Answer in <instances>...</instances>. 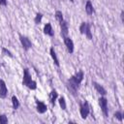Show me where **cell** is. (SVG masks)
Segmentation results:
<instances>
[{"mask_svg":"<svg viewBox=\"0 0 124 124\" xmlns=\"http://www.w3.org/2000/svg\"><path fill=\"white\" fill-rule=\"evenodd\" d=\"M59 105L62 108V109H66V103H65V99L63 97H61L59 99Z\"/></svg>","mask_w":124,"mask_h":124,"instance_id":"ac0fdd59","label":"cell"},{"mask_svg":"<svg viewBox=\"0 0 124 124\" xmlns=\"http://www.w3.org/2000/svg\"><path fill=\"white\" fill-rule=\"evenodd\" d=\"M31 80H32V78H31V75L29 74L28 69L25 68L24 71H23V80H22V83H23L24 85H28V84L31 82Z\"/></svg>","mask_w":124,"mask_h":124,"instance_id":"3957f363","label":"cell"},{"mask_svg":"<svg viewBox=\"0 0 124 124\" xmlns=\"http://www.w3.org/2000/svg\"><path fill=\"white\" fill-rule=\"evenodd\" d=\"M64 43H65V45L67 46L68 51L70 53H72L74 51V43H73V41L68 37H64Z\"/></svg>","mask_w":124,"mask_h":124,"instance_id":"8992f818","label":"cell"},{"mask_svg":"<svg viewBox=\"0 0 124 124\" xmlns=\"http://www.w3.org/2000/svg\"><path fill=\"white\" fill-rule=\"evenodd\" d=\"M70 1H71V2H74V0H70Z\"/></svg>","mask_w":124,"mask_h":124,"instance_id":"484cf974","label":"cell"},{"mask_svg":"<svg viewBox=\"0 0 124 124\" xmlns=\"http://www.w3.org/2000/svg\"><path fill=\"white\" fill-rule=\"evenodd\" d=\"M60 24H61V34H62L64 37H66L67 34H68V30H69V29H68V23L63 20Z\"/></svg>","mask_w":124,"mask_h":124,"instance_id":"52a82bcc","label":"cell"},{"mask_svg":"<svg viewBox=\"0 0 124 124\" xmlns=\"http://www.w3.org/2000/svg\"><path fill=\"white\" fill-rule=\"evenodd\" d=\"M85 35L87 36L88 39H91L92 38V35H91V31H90V24L89 23H86V29H85Z\"/></svg>","mask_w":124,"mask_h":124,"instance_id":"2e32d148","label":"cell"},{"mask_svg":"<svg viewBox=\"0 0 124 124\" xmlns=\"http://www.w3.org/2000/svg\"><path fill=\"white\" fill-rule=\"evenodd\" d=\"M93 85H94V87H95V89L100 93V94H102V95H105L107 92H106V89L102 86V85H100L99 83H97V82H93Z\"/></svg>","mask_w":124,"mask_h":124,"instance_id":"9c48e42d","label":"cell"},{"mask_svg":"<svg viewBox=\"0 0 124 124\" xmlns=\"http://www.w3.org/2000/svg\"><path fill=\"white\" fill-rule=\"evenodd\" d=\"M44 32L45 34L46 35H49V36H53V31H52V28H51V25L50 23H46L44 27Z\"/></svg>","mask_w":124,"mask_h":124,"instance_id":"30bf717a","label":"cell"},{"mask_svg":"<svg viewBox=\"0 0 124 124\" xmlns=\"http://www.w3.org/2000/svg\"><path fill=\"white\" fill-rule=\"evenodd\" d=\"M85 29H86V23H85V22H82L81 25H80V27H79V31H80V33H81V34H84Z\"/></svg>","mask_w":124,"mask_h":124,"instance_id":"44dd1931","label":"cell"},{"mask_svg":"<svg viewBox=\"0 0 124 124\" xmlns=\"http://www.w3.org/2000/svg\"><path fill=\"white\" fill-rule=\"evenodd\" d=\"M55 16H56V19L61 23L64 19H63V15H62V13L60 12V11H57L56 13H55Z\"/></svg>","mask_w":124,"mask_h":124,"instance_id":"e0dca14e","label":"cell"},{"mask_svg":"<svg viewBox=\"0 0 124 124\" xmlns=\"http://www.w3.org/2000/svg\"><path fill=\"white\" fill-rule=\"evenodd\" d=\"M49 52H50V55H51V57H52L54 63H55V65H56V66H59V62H58V59H57V57H56V54H55V51H54L53 47L50 48Z\"/></svg>","mask_w":124,"mask_h":124,"instance_id":"4fadbf2b","label":"cell"},{"mask_svg":"<svg viewBox=\"0 0 124 124\" xmlns=\"http://www.w3.org/2000/svg\"><path fill=\"white\" fill-rule=\"evenodd\" d=\"M19 39H20L21 45H22V46H23V48H24L25 50H27V49H29V48L31 47V42L29 41L28 38H26V37L20 35V36H19Z\"/></svg>","mask_w":124,"mask_h":124,"instance_id":"277c9868","label":"cell"},{"mask_svg":"<svg viewBox=\"0 0 124 124\" xmlns=\"http://www.w3.org/2000/svg\"><path fill=\"white\" fill-rule=\"evenodd\" d=\"M8 122V118L6 115L4 114H1L0 115V124H6Z\"/></svg>","mask_w":124,"mask_h":124,"instance_id":"d6986e66","label":"cell"},{"mask_svg":"<svg viewBox=\"0 0 124 124\" xmlns=\"http://www.w3.org/2000/svg\"><path fill=\"white\" fill-rule=\"evenodd\" d=\"M99 105H100L105 116H108V101H107V99L104 97H101L99 99Z\"/></svg>","mask_w":124,"mask_h":124,"instance_id":"7a4b0ae2","label":"cell"},{"mask_svg":"<svg viewBox=\"0 0 124 124\" xmlns=\"http://www.w3.org/2000/svg\"><path fill=\"white\" fill-rule=\"evenodd\" d=\"M12 102H13V108H14L15 109H16V108L19 107V102H18L17 98H16V96H13V97H12Z\"/></svg>","mask_w":124,"mask_h":124,"instance_id":"9a60e30c","label":"cell"},{"mask_svg":"<svg viewBox=\"0 0 124 124\" xmlns=\"http://www.w3.org/2000/svg\"><path fill=\"white\" fill-rule=\"evenodd\" d=\"M74 78H75V80L79 84V83H80V81H81V80H82V78H83V72H81V71L78 72V73L74 76Z\"/></svg>","mask_w":124,"mask_h":124,"instance_id":"8fae6325","label":"cell"},{"mask_svg":"<svg viewBox=\"0 0 124 124\" xmlns=\"http://www.w3.org/2000/svg\"><path fill=\"white\" fill-rule=\"evenodd\" d=\"M114 116H115L117 119H119V120H122V114H121L119 111L115 112V113H114Z\"/></svg>","mask_w":124,"mask_h":124,"instance_id":"cb8c5ba5","label":"cell"},{"mask_svg":"<svg viewBox=\"0 0 124 124\" xmlns=\"http://www.w3.org/2000/svg\"><path fill=\"white\" fill-rule=\"evenodd\" d=\"M0 5L6 6L7 5V0H0Z\"/></svg>","mask_w":124,"mask_h":124,"instance_id":"d4e9b609","label":"cell"},{"mask_svg":"<svg viewBox=\"0 0 124 124\" xmlns=\"http://www.w3.org/2000/svg\"><path fill=\"white\" fill-rule=\"evenodd\" d=\"M57 92L55 91V90H52L51 91V93H50V102H51V104L52 105H54L55 104V101H56V98H57Z\"/></svg>","mask_w":124,"mask_h":124,"instance_id":"5bb4252c","label":"cell"},{"mask_svg":"<svg viewBox=\"0 0 124 124\" xmlns=\"http://www.w3.org/2000/svg\"><path fill=\"white\" fill-rule=\"evenodd\" d=\"M42 17H43V15L42 14H37L36 17H35V23H40L41 20H42Z\"/></svg>","mask_w":124,"mask_h":124,"instance_id":"ffe728a7","label":"cell"},{"mask_svg":"<svg viewBox=\"0 0 124 124\" xmlns=\"http://www.w3.org/2000/svg\"><path fill=\"white\" fill-rule=\"evenodd\" d=\"M85 11H86V13H87L88 15H91V14L93 13V6H92V4H91V2H90L89 0L86 2V5H85Z\"/></svg>","mask_w":124,"mask_h":124,"instance_id":"7c38bea8","label":"cell"},{"mask_svg":"<svg viewBox=\"0 0 124 124\" xmlns=\"http://www.w3.org/2000/svg\"><path fill=\"white\" fill-rule=\"evenodd\" d=\"M2 52L5 54V55H8V56H10V57H12L13 55H12V53H11V51L10 50H8L7 48H5V47H3L2 48Z\"/></svg>","mask_w":124,"mask_h":124,"instance_id":"603a6c76","label":"cell"},{"mask_svg":"<svg viewBox=\"0 0 124 124\" xmlns=\"http://www.w3.org/2000/svg\"><path fill=\"white\" fill-rule=\"evenodd\" d=\"M30 89H36V87H37V84H36V82L34 81V80H31V82L27 85Z\"/></svg>","mask_w":124,"mask_h":124,"instance_id":"7402d4cb","label":"cell"},{"mask_svg":"<svg viewBox=\"0 0 124 124\" xmlns=\"http://www.w3.org/2000/svg\"><path fill=\"white\" fill-rule=\"evenodd\" d=\"M7 92H8V90H7V86H6L5 81L0 79V98H3V99L6 98Z\"/></svg>","mask_w":124,"mask_h":124,"instance_id":"5b68a950","label":"cell"},{"mask_svg":"<svg viewBox=\"0 0 124 124\" xmlns=\"http://www.w3.org/2000/svg\"><path fill=\"white\" fill-rule=\"evenodd\" d=\"M37 110L40 113H44L46 111V106L42 102H37Z\"/></svg>","mask_w":124,"mask_h":124,"instance_id":"ba28073f","label":"cell"},{"mask_svg":"<svg viewBox=\"0 0 124 124\" xmlns=\"http://www.w3.org/2000/svg\"><path fill=\"white\" fill-rule=\"evenodd\" d=\"M88 114H89V106H88L87 102H84L80 106V115L84 119V118H86L88 116Z\"/></svg>","mask_w":124,"mask_h":124,"instance_id":"6da1fadb","label":"cell"}]
</instances>
